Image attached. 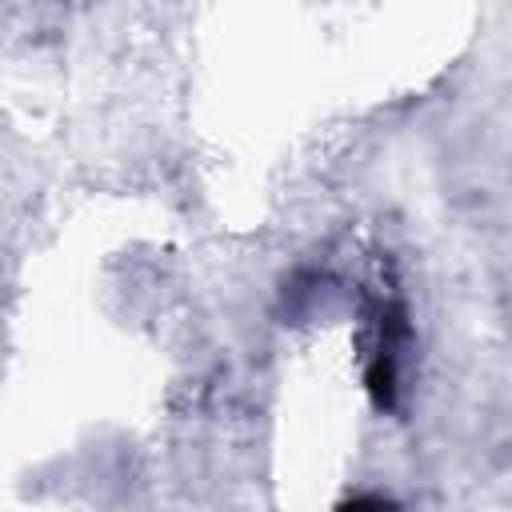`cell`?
Instances as JSON below:
<instances>
[{
  "label": "cell",
  "mask_w": 512,
  "mask_h": 512,
  "mask_svg": "<svg viewBox=\"0 0 512 512\" xmlns=\"http://www.w3.org/2000/svg\"><path fill=\"white\" fill-rule=\"evenodd\" d=\"M332 512H396V500H388V496H376V492H360V496H348V500H340Z\"/></svg>",
  "instance_id": "cell-1"
}]
</instances>
